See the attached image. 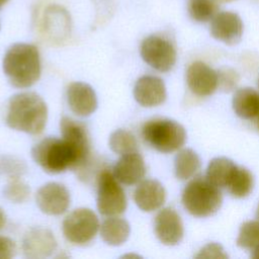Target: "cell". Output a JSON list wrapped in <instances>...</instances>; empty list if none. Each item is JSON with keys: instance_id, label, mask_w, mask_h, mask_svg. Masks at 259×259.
Segmentation results:
<instances>
[{"instance_id": "cell-1", "label": "cell", "mask_w": 259, "mask_h": 259, "mask_svg": "<svg viewBox=\"0 0 259 259\" xmlns=\"http://www.w3.org/2000/svg\"><path fill=\"white\" fill-rule=\"evenodd\" d=\"M47 119V104L36 93H17L9 99L6 112V123L9 127L29 135H38L44 131Z\"/></svg>"}, {"instance_id": "cell-2", "label": "cell", "mask_w": 259, "mask_h": 259, "mask_svg": "<svg viewBox=\"0 0 259 259\" xmlns=\"http://www.w3.org/2000/svg\"><path fill=\"white\" fill-rule=\"evenodd\" d=\"M3 71L14 87L32 86L39 79L41 72L37 48L30 44L11 46L3 59Z\"/></svg>"}, {"instance_id": "cell-3", "label": "cell", "mask_w": 259, "mask_h": 259, "mask_svg": "<svg viewBox=\"0 0 259 259\" xmlns=\"http://www.w3.org/2000/svg\"><path fill=\"white\" fill-rule=\"evenodd\" d=\"M31 156L44 171L51 174L65 172L68 169H79V156L72 145L65 139L47 137L35 144Z\"/></svg>"}, {"instance_id": "cell-4", "label": "cell", "mask_w": 259, "mask_h": 259, "mask_svg": "<svg viewBox=\"0 0 259 259\" xmlns=\"http://www.w3.org/2000/svg\"><path fill=\"white\" fill-rule=\"evenodd\" d=\"M182 204L192 215L205 218L215 213L223 202V195L218 186L206 177L198 176L185 186L182 192Z\"/></svg>"}, {"instance_id": "cell-5", "label": "cell", "mask_w": 259, "mask_h": 259, "mask_svg": "<svg viewBox=\"0 0 259 259\" xmlns=\"http://www.w3.org/2000/svg\"><path fill=\"white\" fill-rule=\"evenodd\" d=\"M144 140L162 153H171L180 149L186 140L184 127L172 119L156 118L147 121L142 127Z\"/></svg>"}, {"instance_id": "cell-6", "label": "cell", "mask_w": 259, "mask_h": 259, "mask_svg": "<svg viewBox=\"0 0 259 259\" xmlns=\"http://www.w3.org/2000/svg\"><path fill=\"white\" fill-rule=\"evenodd\" d=\"M99 228L97 215L85 207L74 209L63 222L65 238L75 245H85L94 239Z\"/></svg>"}, {"instance_id": "cell-7", "label": "cell", "mask_w": 259, "mask_h": 259, "mask_svg": "<svg viewBox=\"0 0 259 259\" xmlns=\"http://www.w3.org/2000/svg\"><path fill=\"white\" fill-rule=\"evenodd\" d=\"M126 196L113 173L102 171L98 178L97 208L103 215L113 217L126 208Z\"/></svg>"}, {"instance_id": "cell-8", "label": "cell", "mask_w": 259, "mask_h": 259, "mask_svg": "<svg viewBox=\"0 0 259 259\" xmlns=\"http://www.w3.org/2000/svg\"><path fill=\"white\" fill-rule=\"evenodd\" d=\"M141 57L160 72L170 71L176 62V50L171 41L160 35H150L141 44Z\"/></svg>"}, {"instance_id": "cell-9", "label": "cell", "mask_w": 259, "mask_h": 259, "mask_svg": "<svg viewBox=\"0 0 259 259\" xmlns=\"http://www.w3.org/2000/svg\"><path fill=\"white\" fill-rule=\"evenodd\" d=\"M35 200L42 212L50 215H59L68 209L70 193L63 184L49 182L37 190Z\"/></svg>"}, {"instance_id": "cell-10", "label": "cell", "mask_w": 259, "mask_h": 259, "mask_svg": "<svg viewBox=\"0 0 259 259\" xmlns=\"http://www.w3.org/2000/svg\"><path fill=\"white\" fill-rule=\"evenodd\" d=\"M187 85L197 96L211 95L218 88V73L202 62L192 63L186 72Z\"/></svg>"}, {"instance_id": "cell-11", "label": "cell", "mask_w": 259, "mask_h": 259, "mask_svg": "<svg viewBox=\"0 0 259 259\" xmlns=\"http://www.w3.org/2000/svg\"><path fill=\"white\" fill-rule=\"evenodd\" d=\"M210 33L218 40L227 45H235L242 37L243 22L234 12H219L211 19Z\"/></svg>"}, {"instance_id": "cell-12", "label": "cell", "mask_w": 259, "mask_h": 259, "mask_svg": "<svg viewBox=\"0 0 259 259\" xmlns=\"http://www.w3.org/2000/svg\"><path fill=\"white\" fill-rule=\"evenodd\" d=\"M57 248L54 234L40 227L30 229L22 241V251L27 258L49 257Z\"/></svg>"}, {"instance_id": "cell-13", "label": "cell", "mask_w": 259, "mask_h": 259, "mask_svg": "<svg viewBox=\"0 0 259 259\" xmlns=\"http://www.w3.org/2000/svg\"><path fill=\"white\" fill-rule=\"evenodd\" d=\"M154 229L157 238L165 245H176L183 238L182 221L179 214L170 207L163 208L158 212Z\"/></svg>"}, {"instance_id": "cell-14", "label": "cell", "mask_w": 259, "mask_h": 259, "mask_svg": "<svg viewBox=\"0 0 259 259\" xmlns=\"http://www.w3.org/2000/svg\"><path fill=\"white\" fill-rule=\"evenodd\" d=\"M60 128L63 139L76 150L80 160L79 169L82 168L88 162L90 156V142L85 125L70 117L64 116L61 119Z\"/></svg>"}, {"instance_id": "cell-15", "label": "cell", "mask_w": 259, "mask_h": 259, "mask_svg": "<svg viewBox=\"0 0 259 259\" xmlns=\"http://www.w3.org/2000/svg\"><path fill=\"white\" fill-rule=\"evenodd\" d=\"M134 96L136 101L144 107L157 106L166 99V87L161 78L146 75L136 82Z\"/></svg>"}, {"instance_id": "cell-16", "label": "cell", "mask_w": 259, "mask_h": 259, "mask_svg": "<svg viewBox=\"0 0 259 259\" xmlns=\"http://www.w3.org/2000/svg\"><path fill=\"white\" fill-rule=\"evenodd\" d=\"M67 99L71 110L79 116H89L97 108L94 89L83 82H74L67 89Z\"/></svg>"}, {"instance_id": "cell-17", "label": "cell", "mask_w": 259, "mask_h": 259, "mask_svg": "<svg viewBox=\"0 0 259 259\" xmlns=\"http://www.w3.org/2000/svg\"><path fill=\"white\" fill-rule=\"evenodd\" d=\"M146 174V165L139 152L121 155L113 167V175L118 182L134 185L140 182Z\"/></svg>"}, {"instance_id": "cell-18", "label": "cell", "mask_w": 259, "mask_h": 259, "mask_svg": "<svg viewBox=\"0 0 259 259\" xmlns=\"http://www.w3.org/2000/svg\"><path fill=\"white\" fill-rule=\"evenodd\" d=\"M166 191L163 185L154 179H146L137 186L134 199L138 207L144 211H153L160 208L165 202Z\"/></svg>"}, {"instance_id": "cell-19", "label": "cell", "mask_w": 259, "mask_h": 259, "mask_svg": "<svg viewBox=\"0 0 259 259\" xmlns=\"http://www.w3.org/2000/svg\"><path fill=\"white\" fill-rule=\"evenodd\" d=\"M232 104L239 117L254 121L259 113V93L248 87L239 89L234 94Z\"/></svg>"}, {"instance_id": "cell-20", "label": "cell", "mask_w": 259, "mask_h": 259, "mask_svg": "<svg viewBox=\"0 0 259 259\" xmlns=\"http://www.w3.org/2000/svg\"><path fill=\"white\" fill-rule=\"evenodd\" d=\"M238 166L225 157L212 159L206 169V178L219 188H227Z\"/></svg>"}, {"instance_id": "cell-21", "label": "cell", "mask_w": 259, "mask_h": 259, "mask_svg": "<svg viewBox=\"0 0 259 259\" xmlns=\"http://www.w3.org/2000/svg\"><path fill=\"white\" fill-rule=\"evenodd\" d=\"M100 234L102 240L106 244L111 246H119L128 239L131 227L125 220L111 217L102 223Z\"/></svg>"}, {"instance_id": "cell-22", "label": "cell", "mask_w": 259, "mask_h": 259, "mask_svg": "<svg viewBox=\"0 0 259 259\" xmlns=\"http://www.w3.org/2000/svg\"><path fill=\"white\" fill-rule=\"evenodd\" d=\"M200 169V160L191 149H183L178 152L174 160L175 176L180 180L193 177Z\"/></svg>"}, {"instance_id": "cell-23", "label": "cell", "mask_w": 259, "mask_h": 259, "mask_svg": "<svg viewBox=\"0 0 259 259\" xmlns=\"http://www.w3.org/2000/svg\"><path fill=\"white\" fill-rule=\"evenodd\" d=\"M253 183L254 179L252 173L247 168L238 167L226 189H228L232 196L243 198L250 194L253 188Z\"/></svg>"}, {"instance_id": "cell-24", "label": "cell", "mask_w": 259, "mask_h": 259, "mask_svg": "<svg viewBox=\"0 0 259 259\" xmlns=\"http://www.w3.org/2000/svg\"><path fill=\"white\" fill-rule=\"evenodd\" d=\"M138 146L136 137L126 130H116L109 137V147L118 155L138 152Z\"/></svg>"}, {"instance_id": "cell-25", "label": "cell", "mask_w": 259, "mask_h": 259, "mask_svg": "<svg viewBox=\"0 0 259 259\" xmlns=\"http://www.w3.org/2000/svg\"><path fill=\"white\" fill-rule=\"evenodd\" d=\"M187 10L193 20L206 22L217 14L218 7L212 0H189Z\"/></svg>"}, {"instance_id": "cell-26", "label": "cell", "mask_w": 259, "mask_h": 259, "mask_svg": "<svg viewBox=\"0 0 259 259\" xmlns=\"http://www.w3.org/2000/svg\"><path fill=\"white\" fill-rule=\"evenodd\" d=\"M237 245L251 250L259 246V220L249 221L241 226L237 238Z\"/></svg>"}, {"instance_id": "cell-27", "label": "cell", "mask_w": 259, "mask_h": 259, "mask_svg": "<svg viewBox=\"0 0 259 259\" xmlns=\"http://www.w3.org/2000/svg\"><path fill=\"white\" fill-rule=\"evenodd\" d=\"M29 187L26 183L19 179V177L10 178L9 183L4 187L3 194L11 202H24L29 196Z\"/></svg>"}, {"instance_id": "cell-28", "label": "cell", "mask_w": 259, "mask_h": 259, "mask_svg": "<svg viewBox=\"0 0 259 259\" xmlns=\"http://www.w3.org/2000/svg\"><path fill=\"white\" fill-rule=\"evenodd\" d=\"M218 76H219V86L221 84L222 88L225 89L226 91L232 90L238 82L237 73L231 69H225L221 71L218 74Z\"/></svg>"}, {"instance_id": "cell-29", "label": "cell", "mask_w": 259, "mask_h": 259, "mask_svg": "<svg viewBox=\"0 0 259 259\" xmlns=\"http://www.w3.org/2000/svg\"><path fill=\"white\" fill-rule=\"evenodd\" d=\"M228 255L224 253L223 248L215 243H210L204 246L196 258H227Z\"/></svg>"}, {"instance_id": "cell-30", "label": "cell", "mask_w": 259, "mask_h": 259, "mask_svg": "<svg viewBox=\"0 0 259 259\" xmlns=\"http://www.w3.org/2000/svg\"><path fill=\"white\" fill-rule=\"evenodd\" d=\"M16 253L15 242L8 237H0V259H9Z\"/></svg>"}, {"instance_id": "cell-31", "label": "cell", "mask_w": 259, "mask_h": 259, "mask_svg": "<svg viewBox=\"0 0 259 259\" xmlns=\"http://www.w3.org/2000/svg\"><path fill=\"white\" fill-rule=\"evenodd\" d=\"M6 223V215H5V212L3 211V209L0 207V230L4 227Z\"/></svg>"}, {"instance_id": "cell-32", "label": "cell", "mask_w": 259, "mask_h": 259, "mask_svg": "<svg viewBox=\"0 0 259 259\" xmlns=\"http://www.w3.org/2000/svg\"><path fill=\"white\" fill-rule=\"evenodd\" d=\"M252 257L259 259V246H257L252 250Z\"/></svg>"}, {"instance_id": "cell-33", "label": "cell", "mask_w": 259, "mask_h": 259, "mask_svg": "<svg viewBox=\"0 0 259 259\" xmlns=\"http://www.w3.org/2000/svg\"><path fill=\"white\" fill-rule=\"evenodd\" d=\"M254 123H255V125H256L257 130L259 131V113H258V115L256 116V118L254 119Z\"/></svg>"}, {"instance_id": "cell-34", "label": "cell", "mask_w": 259, "mask_h": 259, "mask_svg": "<svg viewBox=\"0 0 259 259\" xmlns=\"http://www.w3.org/2000/svg\"><path fill=\"white\" fill-rule=\"evenodd\" d=\"M9 0H0V7H2L5 3H7Z\"/></svg>"}, {"instance_id": "cell-35", "label": "cell", "mask_w": 259, "mask_h": 259, "mask_svg": "<svg viewBox=\"0 0 259 259\" xmlns=\"http://www.w3.org/2000/svg\"><path fill=\"white\" fill-rule=\"evenodd\" d=\"M256 218L259 220V204H258V207H257V210H256Z\"/></svg>"}, {"instance_id": "cell-36", "label": "cell", "mask_w": 259, "mask_h": 259, "mask_svg": "<svg viewBox=\"0 0 259 259\" xmlns=\"http://www.w3.org/2000/svg\"><path fill=\"white\" fill-rule=\"evenodd\" d=\"M220 1H224V2H228V1H233V0H220Z\"/></svg>"}, {"instance_id": "cell-37", "label": "cell", "mask_w": 259, "mask_h": 259, "mask_svg": "<svg viewBox=\"0 0 259 259\" xmlns=\"http://www.w3.org/2000/svg\"><path fill=\"white\" fill-rule=\"evenodd\" d=\"M258 86H259V80H258Z\"/></svg>"}]
</instances>
